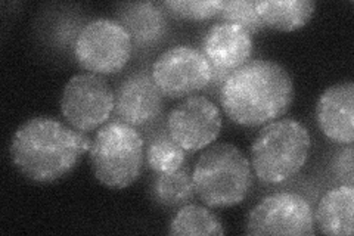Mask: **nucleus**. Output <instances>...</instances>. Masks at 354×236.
I'll use <instances>...</instances> for the list:
<instances>
[{"label": "nucleus", "instance_id": "obj_20", "mask_svg": "<svg viewBox=\"0 0 354 236\" xmlns=\"http://www.w3.org/2000/svg\"><path fill=\"white\" fill-rule=\"evenodd\" d=\"M220 22H229L245 28L250 35H257L264 28L256 10V0H225L223 8L217 15Z\"/></svg>", "mask_w": 354, "mask_h": 236}, {"label": "nucleus", "instance_id": "obj_10", "mask_svg": "<svg viewBox=\"0 0 354 236\" xmlns=\"http://www.w3.org/2000/svg\"><path fill=\"white\" fill-rule=\"evenodd\" d=\"M165 127L185 151L195 152L212 145L221 130L220 108L204 95L183 98L167 116Z\"/></svg>", "mask_w": 354, "mask_h": 236}, {"label": "nucleus", "instance_id": "obj_22", "mask_svg": "<svg viewBox=\"0 0 354 236\" xmlns=\"http://www.w3.org/2000/svg\"><path fill=\"white\" fill-rule=\"evenodd\" d=\"M353 145H346L335 152L330 161V172L334 173L337 181L341 185H354V172H353Z\"/></svg>", "mask_w": 354, "mask_h": 236}, {"label": "nucleus", "instance_id": "obj_13", "mask_svg": "<svg viewBox=\"0 0 354 236\" xmlns=\"http://www.w3.org/2000/svg\"><path fill=\"white\" fill-rule=\"evenodd\" d=\"M252 49L250 33L229 22H217L209 27L203 40V53L209 64L230 73L250 62Z\"/></svg>", "mask_w": 354, "mask_h": 236}, {"label": "nucleus", "instance_id": "obj_23", "mask_svg": "<svg viewBox=\"0 0 354 236\" xmlns=\"http://www.w3.org/2000/svg\"><path fill=\"white\" fill-rule=\"evenodd\" d=\"M230 75V71L223 70V69H217V66L212 65V78H209V83L205 87L207 93H216L218 96L220 89L223 87V84L226 83L227 77Z\"/></svg>", "mask_w": 354, "mask_h": 236}, {"label": "nucleus", "instance_id": "obj_21", "mask_svg": "<svg viewBox=\"0 0 354 236\" xmlns=\"http://www.w3.org/2000/svg\"><path fill=\"white\" fill-rule=\"evenodd\" d=\"M225 0H167L162 8L176 18L191 21H207L217 17Z\"/></svg>", "mask_w": 354, "mask_h": 236}, {"label": "nucleus", "instance_id": "obj_16", "mask_svg": "<svg viewBox=\"0 0 354 236\" xmlns=\"http://www.w3.org/2000/svg\"><path fill=\"white\" fill-rule=\"evenodd\" d=\"M256 10L264 27L290 33L308 24L316 3L313 0H256Z\"/></svg>", "mask_w": 354, "mask_h": 236}, {"label": "nucleus", "instance_id": "obj_11", "mask_svg": "<svg viewBox=\"0 0 354 236\" xmlns=\"http://www.w3.org/2000/svg\"><path fill=\"white\" fill-rule=\"evenodd\" d=\"M114 116L131 127H148L162 112V93L145 70L130 74L115 89Z\"/></svg>", "mask_w": 354, "mask_h": 236}, {"label": "nucleus", "instance_id": "obj_19", "mask_svg": "<svg viewBox=\"0 0 354 236\" xmlns=\"http://www.w3.org/2000/svg\"><path fill=\"white\" fill-rule=\"evenodd\" d=\"M169 233L176 236L225 235V229L212 210L196 204H186L171 219Z\"/></svg>", "mask_w": 354, "mask_h": 236}, {"label": "nucleus", "instance_id": "obj_1", "mask_svg": "<svg viewBox=\"0 0 354 236\" xmlns=\"http://www.w3.org/2000/svg\"><path fill=\"white\" fill-rule=\"evenodd\" d=\"M92 139L53 117L22 122L10 140V160L18 172L36 183H52L71 173L88 152Z\"/></svg>", "mask_w": 354, "mask_h": 236}, {"label": "nucleus", "instance_id": "obj_17", "mask_svg": "<svg viewBox=\"0 0 354 236\" xmlns=\"http://www.w3.org/2000/svg\"><path fill=\"white\" fill-rule=\"evenodd\" d=\"M151 197L155 204L167 208L189 204L195 197L192 174L185 167L177 168L174 172L157 174L151 185Z\"/></svg>", "mask_w": 354, "mask_h": 236}, {"label": "nucleus", "instance_id": "obj_7", "mask_svg": "<svg viewBox=\"0 0 354 236\" xmlns=\"http://www.w3.org/2000/svg\"><path fill=\"white\" fill-rule=\"evenodd\" d=\"M115 92L102 75L75 74L65 84L61 112L68 125L83 133L101 129L114 114Z\"/></svg>", "mask_w": 354, "mask_h": 236}, {"label": "nucleus", "instance_id": "obj_9", "mask_svg": "<svg viewBox=\"0 0 354 236\" xmlns=\"http://www.w3.org/2000/svg\"><path fill=\"white\" fill-rule=\"evenodd\" d=\"M247 235H315L313 210L308 201L294 192L263 198L245 220Z\"/></svg>", "mask_w": 354, "mask_h": 236}, {"label": "nucleus", "instance_id": "obj_3", "mask_svg": "<svg viewBox=\"0 0 354 236\" xmlns=\"http://www.w3.org/2000/svg\"><path fill=\"white\" fill-rule=\"evenodd\" d=\"M195 195L212 208L242 204L254 183L250 160L232 143H216L196 160L192 172Z\"/></svg>", "mask_w": 354, "mask_h": 236}, {"label": "nucleus", "instance_id": "obj_14", "mask_svg": "<svg viewBox=\"0 0 354 236\" xmlns=\"http://www.w3.org/2000/svg\"><path fill=\"white\" fill-rule=\"evenodd\" d=\"M117 21L130 33L136 48H149L161 42L169 31L162 5L153 2H130L117 8Z\"/></svg>", "mask_w": 354, "mask_h": 236}, {"label": "nucleus", "instance_id": "obj_12", "mask_svg": "<svg viewBox=\"0 0 354 236\" xmlns=\"http://www.w3.org/2000/svg\"><path fill=\"white\" fill-rule=\"evenodd\" d=\"M317 126L326 139L338 145L354 142V83L341 82L328 87L316 104Z\"/></svg>", "mask_w": 354, "mask_h": 236}, {"label": "nucleus", "instance_id": "obj_8", "mask_svg": "<svg viewBox=\"0 0 354 236\" xmlns=\"http://www.w3.org/2000/svg\"><path fill=\"white\" fill-rule=\"evenodd\" d=\"M151 75L164 98L183 99L205 91L212 78V64L201 49L177 44L155 60Z\"/></svg>", "mask_w": 354, "mask_h": 236}, {"label": "nucleus", "instance_id": "obj_15", "mask_svg": "<svg viewBox=\"0 0 354 236\" xmlns=\"http://www.w3.org/2000/svg\"><path fill=\"white\" fill-rule=\"evenodd\" d=\"M354 185H339L329 189L319 201L313 220L320 233L330 236L353 235Z\"/></svg>", "mask_w": 354, "mask_h": 236}, {"label": "nucleus", "instance_id": "obj_4", "mask_svg": "<svg viewBox=\"0 0 354 236\" xmlns=\"http://www.w3.org/2000/svg\"><path fill=\"white\" fill-rule=\"evenodd\" d=\"M312 138L300 121L274 120L264 125L251 145V167L260 182L281 185L291 181L306 165Z\"/></svg>", "mask_w": 354, "mask_h": 236}, {"label": "nucleus", "instance_id": "obj_6", "mask_svg": "<svg viewBox=\"0 0 354 236\" xmlns=\"http://www.w3.org/2000/svg\"><path fill=\"white\" fill-rule=\"evenodd\" d=\"M133 40L117 19L88 21L74 42V58L84 71L96 75H113L129 64Z\"/></svg>", "mask_w": 354, "mask_h": 236}, {"label": "nucleus", "instance_id": "obj_5", "mask_svg": "<svg viewBox=\"0 0 354 236\" xmlns=\"http://www.w3.org/2000/svg\"><path fill=\"white\" fill-rule=\"evenodd\" d=\"M96 181L111 189H124L140 177L145 164V138L126 122H106L95 134L88 149Z\"/></svg>", "mask_w": 354, "mask_h": 236}, {"label": "nucleus", "instance_id": "obj_18", "mask_svg": "<svg viewBox=\"0 0 354 236\" xmlns=\"http://www.w3.org/2000/svg\"><path fill=\"white\" fill-rule=\"evenodd\" d=\"M186 151L177 145L167 131V127L151 130L145 139V163L155 174L174 172L183 167Z\"/></svg>", "mask_w": 354, "mask_h": 236}, {"label": "nucleus", "instance_id": "obj_2", "mask_svg": "<svg viewBox=\"0 0 354 236\" xmlns=\"http://www.w3.org/2000/svg\"><path fill=\"white\" fill-rule=\"evenodd\" d=\"M292 99L290 73L269 60H252L232 71L218 93L226 117L245 127H260L281 118Z\"/></svg>", "mask_w": 354, "mask_h": 236}]
</instances>
